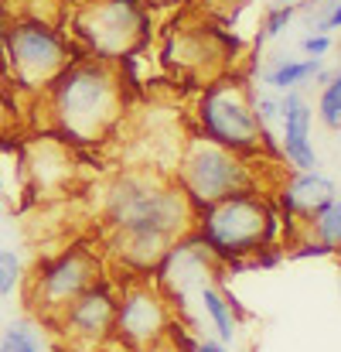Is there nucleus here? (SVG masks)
<instances>
[{"label":"nucleus","mask_w":341,"mask_h":352,"mask_svg":"<svg viewBox=\"0 0 341 352\" xmlns=\"http://www.w3.org/2000/svg\"><path fill=\"white\" fill-rule=\"evenodd\" d=\"M280 233H283V216L277 202L263 192H239L215 206L198 209L191 230V236L205 246V253L219 263L252 256L270 243H283Z\"/></svg>","instance_id":"3"},{"label":"nucleus","mask_w":341,"mask_h":352,"mask_svg":"<svg viewBox=\"0 0 341 352\" xmlns=\"http://www.w3.org/2000/svg\"><path fill=\"white\" fill-rule=\"evenodd\" d=\"M174 185L188 195V202L198 212V209L215 206L228 195L259 192V171H256L252 157L235 154L222 144H212V140L195 133L185 144V151L178 154Z\"/></svg>","instance_id":"6"},{"label":"nucleus","mask_w":341,"mask_h":352,"mask_svg":"<svg viewBox=\"0 0 341 352\" xmlns=\"http://www.w3.org/2000/svg\"><path fill=\"white\" fill-rule=\"evenodd\" d=\"M325 69V58H290V55H273L263 65V82L273 93H287V89H304L314 82V76Z\"/></svg>","instance_id":"15"},{"label":"nucleus","mask_w":341,"mask_h":352,"mask_svg":"<svg viewBox=\"0 0 341 352\" xmlns=\"http://www.w3.org/2000/svg\"><path fill=\"white\" fill-rule=\"evenodd\" d=\"M103 277V263L93 246H69L55 256H45L34 274H27V305L48 325L96 280Z\"/></svg>","instance_id":"8"},{"label":"nucleus","mask_w":341,"mask_h":352,"mask_svg":"<svg viewBox=\"0 0 341 352\" xmlns=\"http://www.w3.org/2000/svg\"><path fill=\"white\" fill-rule=\"evenodd\" d=\"M7 86H10V82H7V76L0 72V130L7 126V113H10V103H7Z\"/></svg>","instance_id":"25"},{"label":"nucleus","mask_w":341,"mask_h":352,"mask_svg":"<svg viewBox=\"0 0 341 352\" xmlns=\"http://www.w3.org/2000/svg\"><path fill=\"white\" fill-rule=\"evenodd\" d=\"M150 38V14L140 0H82L72 14V45L79 55L123 62Z\"/></svg>","instance_id":"7"},{"label":"nucleus","mask_w":341,"mask_h":352,"mask_svg":"<svg viewBox=\"0 0 341 352\" xmlns=\"http://www.w3.org/2000/svg\"><path fill=\"white\" fill-rule=\"evenodd\" d=\"M0 352H45L41 336L31 322H10L0 336Z\"/></svg>","instance_id":"18"},{"label":"nucleus","mask_w":341,"mask_h":352,"mask_svg":"<svg viewBox=\"0 0 341 352\" xmlns=\"http://www.w3.org/2000/svg\"><path fill=\"white\" fill-rule=\"evenodd\" d=\"M140 3H181V0H140Z\"/></svg>","instance_id":"26"},{"label":"nucleus","mask_w":341,"mask_h":352,"mask_svg":"<svg viewBox=\"0 0 341 352\" xmlns=\"http://www.w3.org/2000/svg\"><path fill=\"white\" fill-rule=\"evenodd\" d=\"M301 52H304V58H325V55L331 52V34L311 31V34L301 41Z\"/></svg>","instance_id":"24"},{"label":"nucleus","mask_w":341,"mask_h":352,"mask_svg":"<svg viewBox=\"0 0 341 352\" xmlns=\"http://www.w3.org/2000/svg\"><path fill=\"white\" fill-rule=\"evenodd\" d=\"M307 233L314 236V239H321V243H328V246L335 250V256H341V195L328 209H321V212L311 219Z\"/></svg>","instance_id":"17"},{"label":"nucleus","mask_w":341,"mask_h":352,"mask_svg":"<svg viewBox=\"0 0 341 352\" xmlns=\"http://www.w3.org/2000/svg\"><path fill=\"white\" fill-rule=\"evenodd\" d=\"M75 147L55 133L34 137L21 154V178L34 199L65 195L75 182Z\"/></svg>","instance_id":"12"},{"label":"nucleus","mask_w":341,"mask_h":352,"mask_svg":"<svg viewBox=\"0 0 341 352\" xmlns=\"http://www.w3.org/2000/svg\"><path fill=\"white\" fill-rule=\"evenodd\" d=\"M24 280V267H21V256L10 250V246H0V298L14 294V287Z\"/></svg>","instance_id":"21"},{"label":"nucleus","mask_w":341,"mask_h":352,"mask_svg":"<svg viewBox=\"0 0 341 352\" xmlns=\"http://www.w3.org/2000/svg\"><path fill=\"white\" fill-rule=\"evenodd\" d=\"M318 3H325V14H318V17H314L311 31H318V34L341 31V0H318Z\"/></svg>","instance_id":"23"},{"label":"nucleus","mask_w":341,"mask_h":352,"mask_svg":"<svg viewBox=\"0 0 341 352\" xmlns=\"http://www.w3.org/2000/svg\"><path fill=\"white\" fill-rule=\"evenodd\" d=\"M174 336V311L167 294L147 277H130L116 291L113 339L123 352H154Z\"/></svg>","instance_id":"9"},{"label":"nucleus","mask_w":341,"mask_h":352,"mask_svg":"<svg viewBox=\"0 0 341 352\" xmlns=\"http://www.w3.org/2000/svg\"><path fill=\"white\" fill-rule=\"evenodd\" d=\"M195 123H198V137L222 144L235 154L256 157L266 147L273 157H280V144L273 130L259 126V120L252 113V89L242 79L222 76L209 82L195 100Z\"/></svg>","instance_id":"5"},{"label":"nucleus","mask_w":341,"mask_h":352,"mask_svg":"<svg viewBox=\"0 0 341 352\" xmlns=\"http://www.w3.org/2000/svg\"><path fill=\"white\" fill-rule=\"evenodd\" d=\"M311 126H314L311 103L304 100L301 89H287L280 96V137H277V144H280V157L294 171H314L321 164L314 140H311Z\"/></svg>","instance_id":"14"},{"label":"nucleus","mask_w":341,"mask_h":352,"mask_svg":"<svg viewBox=\"0 0 341 352\" xmlns=\"http://www.w3.org/2000/svg\"><path fill=\"white\" fill-rule=\"evenodd\" d=\"M239 48L235 34L228 38L219 24L195 21V24H174L164 41V65L171 72H181L202 86L228 76V55Z\"/></svg>","instance_id":"10"},{"label":"nucleus","mask_w":341,"mask_h":352,"mask_svg":"<svg viewBox=\"0 0 341 352\" xmlns=\"http://www.w3.org/2000/svg\"><path fill=\"white\" fill-rule=\"evenodd\" d=\"M113 233H161L167 239H188L195 230V206L157 168H133L116 175L103 202Z\"/></svg>","instance_id":"2"},{"label":"nucleus","mask_w":341,"mask_h":352,"mask_svg":"<svg viewBox=\"0 0 341 352\" xmlns=\"http://www.w3.org/2000/svg\"><path fill=\"white\" fill-rule=\"evenodd\" d=\"M62 339L72 349L96 352L106 342H113V325H116V291L110 280H96L89 291H82L55 322H51Z\"/></svg>","instance_id":"11"},{"label":"nucleus","mask_w":341,"mask_h":352,"mask_svg":"<svg viewBox=\"0 0 341 352\" xmlns=\"http://www.w3.org/2000/svg\"><path fill=\"white\" fill-rule=\"evenodd\" d=\"M202 308L212 322V329L219 332V342H232L235 339V315H232V301L219 287L202 284Z\"/></svg>","instance_id":"16"},{"label":"nucleus","mask_w":341,"mask_h":352,"mask_svg":"<svg viewBox=\"0 0 341 352\" xmlns=\"http://www.w3.org/2000/svg\"><path fill=\"white\" fill-rule=\"evenodd\" d=\"M294 14H297V3H273V7H266V14L259 21V31H256V48L266 45L270 38L283 34V28L294 21Z\"/></svg>","instance_id":"19"},{"label":"nucleus","mask_w":341,"mask_h":352,"mask_svg":"<svg viewBox=\"0 0 341 352\" xmlns=\"http://www.w3.org/2000/svg\"><path fill=\"white\" fill-rule=\"evenodd\" d=\"M338 267H341V256H338Z\"/></svg>","instance_id":"29"},{"label":"nucleus","mask_w":341,"mask_h":352,"mask_svg":"<svg viewBox=\"0 0 341 352\" xmlns=\"http://www.w3.org/2000/svg\"><path fill=\"white\" fill-rule=\"evenodd\" d=\"M335 72H338V79H341V69H335Z\"/></svg>","instance_id":"28"},{"label":"nucleus","mask_w":341,"mask_h":352,"mask_svg":"<svg viewBox=\"0 0 341 352\" xmlns=\"http://www.w3.org/2000/svg\"><path fill=\"white\" fill-rule=\"evenodd\" d=\"M96 352H110V349H96ZM116 352H123V349H116Z\"/></svg>","instance_id":"27"},{"label":"nucleus","mask_w":341,"mask_h":352,"mask_svg":"<svg viewBox=\"0 0 341 352\" xmlns=\"http://www.w3.org/2000/svg\"><path fill=\"white\" fill-rule=\"evenodd\" d=\"M335 199H338V185L314 168V171H294V175L277 188V199H273V202H277L283 223L307 230L311 219H314L321 209H328Z\"/></svg>","instance_id":"13"},{"label":"nucleus","mask_w":341,"mask_h":352,"mask_svg":"<svg viewBox=\"0 0 341 352\" xmlns=\"http://www.w3.org/2000/svg\"><path fill=\"white\" fill-rule=\"evenodd\" d=\"M338 270H341V267H338Z\"/></svg>","instance_id":"30"},{"label":"nucleus","mask_w":341,"mask_h":352,"mask_svg":"<svg viewBox=\"0 0 341 352\" xmlns=\"http://www.w3.org/2000/svg\"><path fill=\"white\" fill-rule=\"evenodd\" d=\"M252 113L263 130L280 126V96L277 93H252Z\"/></svg>","instance_id":"22"},{"label":"nucleus","mask_w":341,"mask_h":352,"mask_svg":"<svg viewBox=\"0 0 341 352\" xmlns=\"http://www.w3.org/2000/svg\"><path fill=\"white\" fill-rule=\"evenodd\" d=\"M318 120L328 126V130H341V79L335 72V79L328 86H321V96H318Z\"/></svg>","instance_id":"20"},{"label":"nucleus","mask_w":341,"mask_h":352,"mask_svg":"<svg viewBox=\"0 0 341 352\" xmlns=\"http://www.w3.org/2000/svg\"><path fill=\"white\" fill-rule=\"evenodd\" d=\"M72 58H79V52L58 31V24L21 17L10 21L0 34V62L7 82L34 100L69 69Z\"/></svg>","instance_id":"4"},{"label":"nucleus","mask_w":341,"mask_h":352,"mask_svg":"<svg viewBox=\"0 0 341 352\" xmlns=\"http://www.w3.org/2000/svg\"><path fill=\"white\" fill-rule=\"evenodd\" d=\"M38 100L45 110V133H55L72 147L103 144L123 120V69L89 55L72 58Z\"/></svg>","instance_id":"1"}]
</instances>
